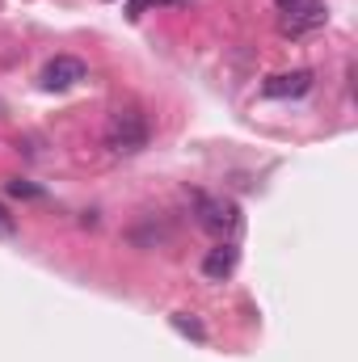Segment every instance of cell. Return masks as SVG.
Segmentation results:
<instances>
[{"instance_id":"obj_1","label":"cell","mask_w":358,"mask_h":362,"mask_svg":"<svg viewBox=\"0 0 358 362\" xmlns=\"http://www.w3.org/2000/svg\"><path fill=\"white\" fill-rule=\"evenodd\" d=\"M148 139H152V127H148L139 105H118L105 118V148L114 156H135V152L148 148Z\"/></svg>"},{"instance_id":"obj_2","label":"cell","mask_w":358,"mask_h":362,"mask_svg":"<svg viewBox=\"0 0 358 362\" xmlns=\"http://www.w3.org/2000/svg\"><path fill=\"white\" fill-rule=\"evenodd\" d=\"M194 211H198V223H202L211 236H219V240L241 228V206H236L232 198H224V194H198V198H194Z\"/></svg>"},{"instance_id":"obj_3","label":"cell","mask_w":358,"mask_h":362,"mask_svg":"<svg viewBox=\"0 0 358 362\" xmlns=\"http://www.w3.org/2000/svg\"><path fill=\"white\" fill-rule=\"evenodd\" d=\"M325 21H329V13H325V4H321V0H299V4H291V8L282 13V34L299 38V34L321 30Z\"/></svg>"},{"instance_id":"obj_4","label":"cell","mask_w":358,"mask_h":362,"mask_svg":"<svg viewBox=\"0 0 358 362\" xmlns=\"http://www.w3.org/2000/svg\"><path fill=\"white\" fill-rule=\"evenodd\" d=\"M42 89L47 93H64V89H72V85H81L85 81V64L81 59H72V55H55L47 68H42Z\"/></svg>"},{"instance_id":"obj_5","label":"cell","mask_w":358,"mask_h":362,"mask_svg":"<svg viewBox=\"0 0 358 362\" xmlns=\"http://www.w3.org/2000/svg\"><path fill=\"white\" fill-rule=\"evenodd\" d=\"M312 85H316V76L308 72V68H295V72H278V76H270L266 85H262V93L266 97H304V93H312Z\"/></svg>"},{"instance_id":"obj_6","label":"cell","mask_w":358,"mask_h":362,"mask_svg":"<svg viewBox=\"0 0 358 362\" xmlns=\"http://www.w3.org/2000/svg\"><path fill=\"white\" fill-rule=\"evenodd\" d=\"M236 262H241V249L224 240V245H215V249H211V253L202 257V274H207L211 282H224L228 274L236 270Z\"/></svg>"},{"instance_id":"obj_7","label":"cell","mask_w":358,"mask_h":362,"mask_svg":"<svg viewBox=\"0 0 358 362\" xmlns=\"http://www.w3.org/2000/svg\"><path fill=\"white\" fill-rule=\"evenodd\" d=\"M173 329H178V333H185V337H194V341H207V329H202L194 316H185V312H178V316H173Z\"/></svg>"},{"instance_id":"obj_8","label":"cell","mask_w":358,"mask_h":362,"mask_svg":"<svg viewBox=\"0 0 358 362\" xmlns=\"http://www.w3.org/2000/svg\"><path fill=\"white\" fill-rule=\"evenodd\" d=\"M8 194H13V198H42V189H38V185H30V181H21V177L8 181Z\"/></svg>"},{"instance_id":"obj_9","label":"cell","mask_w":358,"mask_h":362,"mask_svg":"<svg viewBox=\"0 0 358 362\" xmlns=\"http://www.w3.org/2000/svg\"><path fill=\"white\" fill-rule=\"evenodd\" d=\"M148 4H161V0H131V17H144Z\"/></svg>"},{"instance_id":"obj_10","label":"cell","mask_w":358,"mask_h":362,"mask_svg":"<svg viewBox=\"0 0 358 362\" xmlns=\"http://www.w3.org/2000/svg\"><path fill=\"white\" fill-rule=\"evenodd\" d=\"M0 236H13V219H8L4 211H0Z\"/></svg>"},{"instance_id":"obj_11","label":"cell","mask_w":358,"mask_h":362,"mask_svg":"<svg viewBox=\"0 0 358 362\" xmlns=\"http://www.w3.org/2000/svg\"><path fill=\"white\" fill-rule=\"evenodd\" d=\"M274 4H278V8L287 13V8H291V4H299V0H274Z\"/></svg>"}]
</instances>
